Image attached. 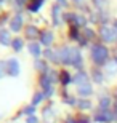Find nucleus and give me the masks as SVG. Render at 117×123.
I'll use <instances>...</instances> for the list:
<instances>
[{
  "instance_id": "1",
  "label": "nucleus",
  "mask_w": 117,
  "mask_h": 123,
  "mask_svg": "<svg viewBox=\"0 0 117 123\" xmlns=\"http://www.w3.org/2000/svg\"><path fill=\"white\" fill-rule=\"evenodd\" d=\"M93 56H95L96 62H104V61L108 59V50L104 46H96L93 50Z\"/></svg>"
},
{
  "instance_id": "2",
  "label": "nucleus",
  "mask_w": 117,
  "mask_h": 123,
  "mask_svg": "<svg viewBox=\"0 0 117 123\" xmlns=\"http://www.w3.org/2000/svg\"><path fill=\"white\" fill-rule=\"evenodd\" d=\"M103 37H104L108 42H112V40H116L117 32H116V31H111V29H104V31H103Z\"/></svg>"
}]
</instances>
